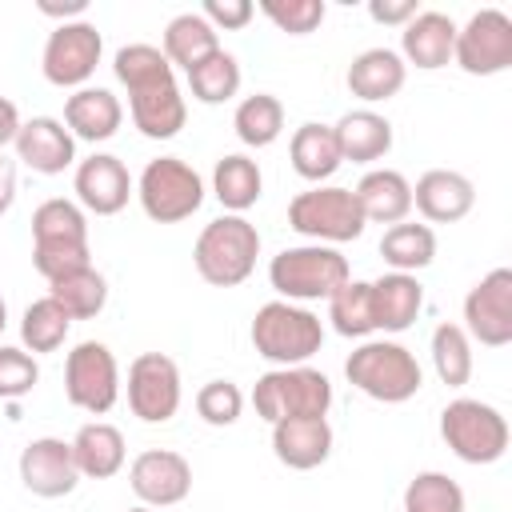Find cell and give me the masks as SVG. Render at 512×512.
Segmentation results:
<instances>
[{"label":"cell","instance_id":"1","mask_svg":"<svg viewBox=\"0 0 512 512\" xmlns=\"http://www.w3.org/2000/svg\"><path fill=\"white\" fill-rule=\"evenodd\" d=\"M32 264L48 284L92 264L88 212L76 200L52 196L32 212Z\"/></svg>","mask_w":512,"mask_h":512},{"label":"cell","instance_id":"2","mask_svg":"<svg viewBox=\"0 0 512 512\" xmlns=\"http://www.w3.org/2000/svg\"><path fill=\"white\" fill-rule=\"evenodd\" d=\"M256 256H260V232L248 216H216L200 228L196 244H192V264L200 272L204 284L212 288H236L256 272Z\"/></svg>","mask_w":512,"mask_h":512},{"label":"cell","instance_id":"3","mask_svg":"<svg viewBox=\"0 0 512 512\" xmlns=\"http://www.w3.org/2000/svg\"><path fill=\"white\" fill-rule=\"evenodd\" d=\"M248 340H252L256 356H264L268 364L292 368V364H308L324 348V324L304 304L268 300V304L256 308Z\"/></svg>","mask_w":512,"mask_h":512},{"label":"cell","instance_id":"4","mask_svg":"<svg viewBox=\"0 0 512 512\" xmlns=\"http://www.w3.org/2000/svg\"><path fill=\"white\" fill-rule=\"evenodd\" d=\"M344 376L376 404H404L424 388L420 360L396 340H360V348L344 360Z\"/></svg>","mask_w":512,"mask_h":512},{"label":"cell","instance_id":"5","mask_svg":"<svg viewBox=\"0 0 512 512\" xmlns=\"http://www.w3.org/2000/svg\"><path fill=\"white\" fill-rule=\"evenodd\" d=\"M348 280H352L348 256L328 244H292V248H280L268 264V284L288 304L328 300Z\"/></svg>","mask_w":512,"mask_h":512},{"label":"cell","instance_id":"6","mask_svg":"<svg viewBox=\"0 0 512 512\" xmlns=\"http://www.w3.org/2000/svg\"><path fill=\"white\" fill-rule=\"evenodd\" d=\"M288 224L292 232L308 236V244H328V248L360 240L368 228L356 192L340 184H312L308 192H296L288 200Z\"/></svg>","mask_w":512,"mask_h":512},{"label":"cell","instance_id":"7","mask_svg":"<svg viewBox=\"0 0 512 512\" xmlns=\"http://www.w3.org/2000/svg\"><path fill=\"white\" fill-rule=\"evenodd\" d=\"M440 440L464 464H496L508 452L512 432H508V420L496 404L456 396L440 412Z\"/></svg>","mask_w":512,"mask_h":512},{"label":"cell","instance_id":"8","mask_svg":"<svg viewBox=\"0 0 512 512\" xmlns=\"http://www.w3.org/2000/svg\"><path fill=\"white\" fill-rule=\"evenodd\" d=\"M252 408L260 420H296V416H328L332 408V380L320 368L292 364V368H272L256 380L252 388Z\"/></svg>","mask_w":512,"mask_h":512},{"label":"cell","instance_id":"9","mask_svg":"<svg viewBox=\"0 0 512 512\" xmlns=\"http://www.w3.org/2000/svg\"><path fill=\"white\" fill-rule=\"evenodd\" d=\"M136 200L148 220L156 224H180L200 212L204 204V180L200 172L180 156H156L144 164L136 180Z\"/></svg>","mask_w":512,"mask_h":512},{"label":"cell","instance_id":"10","mask_svg":"<svg viewBox=\"0 0 512 512\" xmlns=\"http://www.w3.org/2000/svg\"><path fill=\"white\" fill-rule=\"evenodd\" d=\"M64 396L88 416H104L120 400V364L108 344L80 340L64 360Z\"/></svg>","mask_w":512,"mask_h":512},{"label":"cell","instance_id":"11","mask_svg":"<svg viewBox=\"0 0 512 512\" xmlns=\"http://www.w3.org/2000/svg\"><path fill=\"white\" fill-rule=\"evenodd\" d=\"M452 64L468 76H500L512 68V16L500 8H480L456 28Z\"/></svg>","mask_w":512,"mask_h":512},{"label":"cell","instance_id":"12","mask_svg":"<svg viewBox=\"0 0 512 512\" xmlns=\"http://www.w3.org/2000/svg\"><path fill=\"white\" fill-rule=\"evenodd\" d=\"M104 56V36L92 20L56 24L40 52V72L56 88H88L96 64Z\"/></svg>","mask_w":512,"mask_h":512},{"label":"cell","instance_id":"13","mask_svg":"<svg viewBox=\"0 0 512 512\" xmlns=\"http://www.w3.org/2000/svg\"><path fill=\"white\" fill-rule=\"evenodd\" d=\"M128 408L144 424H168L180 412L184 388H180V368L164 352H140L128 364Z\"/></svg>","mask_w":512,"mask_h":512},{"label":"cell","instance_id":"14","mask_svg":"<svg viewBox=\"0 0 512 512\" xmlns=\"http://www.w3.org/2000/svg\"><path fill=\"white\" fill-rule=\"evenodd\" d=\"M460 328L484 348L512 344V268H492L468 288Z\"/></svg>","mask_w":512,"mask_h":512},{"label":"cell","instance_id":"15","mask_svg":"<svg viewBox=\"0 0 512 512\" xmlns=\"http://www.w3.org/2000/svg\"><path fill=\"white\" fill-rule=\"evenodd\" d=\"M128 488L144 508L184 504L192 492V464L172 448H148L128 464Z\"/></svg>","mask_w":512,"mask_h":512},{"label":"cell","instance_id":"16","mask_svg":"<svg viewBox=\"0 0 512 512\" xmlns=\"http://www.w3.org/2000/svg\"><path fill=\"white\" fill-rule=\"evenodd\" d=\"M20 484L40 496V500H60L68 492H76L80 484V468H76V456H72V440H60V436H36L24 444L20 460Z\"/></svg>","mask_w":512,"mask_h":512},{"label":"cell","instance_id":"17","mask_svg":"<svg viewBox=\"0 0 512 512\" xmlns=\"http://www.w3.org/2000/svg\"><path fill=\"white\" fill-rule=\"evenodd\" d=\"M72 192H76V204L92 216H116L128 208V200L136 196V180L128 176L124 160L112 156V152H92L88 160L76 164V176H72Z\"/></svg>","mask_w":512,"mask_h":512},{"label":"cell","instance_id":"18","mask_svg":"<svg viewBox=\"0 0 512 512\" xmlns=\"http://www.w3.org/2000/svg\"><path fill=\"white\" fill-rule=\"evenodd\" d=\"M12 148H16V160L24 168L40 172V176H60L64 168L76 164V140L64 128V120H56V116L24 120L16 140H12Z\"/></svg>","mask_w":512,"mask_h":512},{"label":"cell","instance_id":"19","mask_svg":"<svg viewBox=\"0 0 512 512\" xmlns=\"http://www.w3.org/2000/svg\"><path fill=\"white\" fill-rule=\"evenodd\" d=\"M476 204V188L464 172L456 168H428L416 184H412V208L432 224H456L472 212Z\"/></svg>","mask_w":512,"mask_h":512},{"label":"cell","instance_id":"20","mask_svg":"<svg viewBox=\"0 0 512 512\" xmlns=\"http://www.w3.org/2000/svg\"><path fill=\"white\" fill-rule=\"evenodd\" d=\"M332 424L328 416H296L272 424V456L292 472H312L332 456Z\"/></svg>","mask_w":512,"mask_h":512},{"label":"cell","instance_id":"21","mask_svg":"<svg viewBox=\"0 0 512 512\" xmlns=\"http://www.w3.org/2000/svg\"><path fill=\"white\" fill-rule=\"evenodd\" d=\"M452 44H456V20L420 8L400 32V60L420 72H436L452 64Z\"/></svg>","mask_w":512,"mask_h":512},{"label":"cell","instance_id":"22","mask_svg":"<svg viewBox=\"0 0 512 512\" xmlns=\"http://www.w3.org/2000/svg\"><path fill=\"white\" fill-rule=\"evenodd\" d=\"M124 124V104L120 96H112L108 88H76L68 100H64V128L72 132V140H88V144H100V140H112Z\"/></svg>","mask_w":512,"mask_h":512},{"label":"cell","instance_id":"23","mask_svg":"<svg viewBox=\"0 0 512 512\" xmlns=\"http://www.w3.org/2000/svg\"><path fill=\"white\" fill-rule=\"evenodd\" d=\"M128 116H132V124H136L140 136H148V140H172L188 124V100H184L180 84L168 80V84L132 92L128 96Z\"/></svg>","mask_w":512,"mask_h":512},{"label":"cell","instance_id":"24","mask_svg":"<svg viewBox=\"0 0 512 512\" xmlns=\"http://www.w3.org/2000/svg\"><path fill=\"white\" fill-rule=\"evenodd\" d=\"M408 80V64L400 60L396 48H364L352 64H348V92L364 104H380V100H392Z\"/></svg>","mask_w":512,"mask_h":512},{"label":"cell","instance_id":"25","mask_svg":"<svg viewBox=\"0 0 512 512\" xmlns=\"http://www.w3.org/2000/svg\"><path fill=\"white\" fill-rule=\"evenodd\" d=\"M352 192H356V204H360V212H364L368 224H388L392 228V224L408 220V212H412V184L396 168H372V172H364Z\"/></svg>","mask_w":512,"mask_h":512},{"label":"cell","instance_id":"26","mask_svg":"<svg viewBox=\"0 0 512 512\" xmlns=\"http://www.w3.org/2000/svg\"><path fill=\"white\" fill-rule=\"evenodd\" d=\"M336 148H340V160H352V164H376L392 152V124L388 116L372 112V108H352L344 112L336 124Z\"/></svg>","mask_w":512,"mask_h":512},{"label":"cell","instance_id":"27","mask_svg":"<svg viewBox=\"0 0 512 512\" xmlns=\"http://www.w3.org/2000/svg\"><path fill=\"white\" fill-rule=\"evenodd\" d=\"M372 284V312H376V332H404L416 324L424 308V284L412 272H384Z\"/></svg>","mask_w":512,"mask_h":512},{"label":"cell","instance_id":"28","mask_svg":"<svg viewBox=\"0 0 512 512\" xmlns=\"http://www.w3.org/2000/svg\"><path fill=\"white\" fill-rule=\"evenodd\" d=\"M72 456H76L80 476H88V480H112L124 468V460H128L124 432L116 424H108V420H92V424H84L72 436Z\"/></svg>","mask_w":512,"mask_h":512},{"label":"cell","instance_id":"29","mask_svg":"<svg viewBox=\"0 0 512 512\" xmlns=\"http://www.w3.org/2000/svg\"><path fill=\"white\" fill-rule=\"evenodd\" d=\"M288 160H292V172L308 184H324L336 176V168L344 164L340 160V148H336V132L332 124H300L288 140Z\"/></svg>","mask_w":512,"mask_h":512},{"label":"cell","instance_id":"30","mask_svg":"<svg viewBox=\"0 0 512 512\" xmlns=\"http://www.w3.org/2000/svg\"><path fill=\"white\" fill-rule=\"evenodd\" d=\"M212 196L224 204V212L244 216L260 196H264V172L252 156L244 152H228L216 160L212 168Z\"/></svg>","mask_w":512,"mask_h":512},{"label":"cell","instance_id":"31","mask_svg":"<svg viewBox=\"0 0 512 512\" xmlns=\"http://www.w3.org/2000/svg\"><path fill=\"white\" fill-rule=\"evenodd\" d=\"M220 48V32L200 16V12H180L164 24V44L160 52L168 56L172 68H196L200 60H208Z\"/></svg>","mask_w":512,"mask_h":512},{"label":"cell","instance_id":"32","mask_svg":"<svg viewBox=\"0 0 512 512\" xmlns=\"http://www.w3.org/2000/svg\"><path fill=\"white\" fill-rule=\"evenodd\" d=\"M380 256L388 264V272H420L436 260V232L428 224L416 220H400L392 228H384L380 236Z\"/></svg>","mask_w":512,"mask_h":512},{"label":"cell","instance_id":"33","mask_svg":"<svg viewBox=\"0 0 512 512\" xmlns=\"http://www.w3.org/2000/svg\"><path fill=\"white\" fill-rule=\"evenodd\" d=\"M232 128L240 136V144L248 148H268L280 140L284 132V104L272 96V92H252L236 104L232 112Z\"/></svg>","mask_w":512,"mask_h":512},{"label":"cell","instance_id":"34","mask_svg":"<svg viewBox=\"0 0 512 512\" xmlns=\"http://www.w3.org/2000/svg\"><path fill=\"white\" fill-rule=\"evenodd\" d=\"M48 296L68 312V320H92L108 304V280H104V272H96L88 264L80 272H68L60 280H52L48 284Z\"/></svg>","mask_w":512,"mask_h":512},{"label":"cell","instance_id":"35","mask_svg":"<svg viewBox=\"0 0 512 512\" xmlns=\"http://www.w3.org/2000/svg\"><path fill=\"white\" fill-rule=\"evenodd\" d=\"M328 320L332 332L348 340H368L376 332V312H372V284L368 280H348L328 296Z\"/></svg>","mask_w":512,"mask_h":512},{"label":"cell","instance_id":"36","mask_svg":"<svg viewBox=\"0 0 512 512\" xmlns=\"http://www.w3.org/2000/svg\"><path fill=\"white\" fill-rule=\"evenodd\" d=\"M112 72H116V80L128 88V96L176 80V68L168 64V56H164L156 44H124V48L112 56Z\"/></svg>","mask_w":512,"mask_h":512},{"label":"cell","instance_id":"37","mask_svg":"<svg viewBox=\"0 0 512 512\" xmlns=\"http://www.w3.org/2000/svg\"><path fill=\"white\" fill-rule=\"evenodd\" d=\"M68 328H72L68 312H64L52 296H40V300H32V304L24 308V316H20V344H24V352L44 356V352L64 348Z\"/></svg>","mask_w":512,"mask_h":512},{"label":"cell","instance_id":"38","mask_svg":"<svg viewBox=\"0 0 512 512\" xmlns=\"http://www.w3.org/2000/svg\"><path fill=\"white\" fill-rule=\"evenodd\" d=\"M184 76H188L192 100H200V104H228L240 92V80H244L240 76V60L232 52H224V48H216L208 60H200Z\"/></svg>","mask_w":512,"mask_h":512},{"label":"cell","instance_id":"39","mask_svg":"<svg viewBox=\"0 0 512 512\" xmlns=\"http://www.w3.org/2000/svg\"><path fill=\"white\" fill-rule=\"evenodd\" d=\"M428 352H432V368H436L440 384L464 388L472 380V340H468V332L460 324H448V320L436 324Z\"/></svg>","mask_w":512,"mask_h":512},{"label":"cell","instance_id":"40","mask_svg":"<svg viewBox=\"0 0 512 512\" xmlns=\"http://www.w3.org/2000/svg\"><path fill=\"white\" fill-rule=\"evenodd\" d=\"M404 512H468L464 488L448 472H416L404 488Z\"/></svg>","mask_w":512,"mask_h":512},{"label":"cell","instance_id":"41","mask_svg":"<svg viewBox=\"0 0 512 512\" xmlns=\"http://www.w3.org/2000/svg\"><path fill=\"white\" fill-rule=\"evenodd\" d=\"M196 416L212 428H232L244 416V392L232 380H208L196 392Z\"/></svg>","mask_w":512,"mask_h":512},{"label":"cell","instance_id":"42","mask_svg":"<svg viewBox=\"0 0 512 512\" xmlns=\"http://www.w3.org/2000/svg\"><path fill=\"white\" fill-rule=\"evenodd\" d=\"M260 12L288 36H308L324 24L328 4L324 0H260Z\"/></svg>","mask_w":512,"mask_h":512},{"label":"cell","instance_id":"43","mask_svg":"<svg viewBox=\"0 0 512 512\" xmlns=\"http://www.w3.org/2000/svg\"><path fill=\"white\" fill-rule=\"evenodd\" d=\"M40 380V364L32 352L24 348H8L0 344V400H20L36 388Z\"/></svg>","mask_w":512,"mask_h":512},{"label":"cell","instance_id":"44","mask_svg":"<svg viewBox=\"0 0 512 512\" xmlns=\"http://www.w3.org/2000/svg\"><path fill=\"white\" fill-rule=\"evenodd\" d=\"M200 16H204L216 32H240V28L252 24L256 4H252V0H204Z\"/></svg>","mask_w":512,"mask_h":512},{"label":"cell","instance_id":"45","mask_svg":"<svg viewBox=\"0 0 512 512\" xmlns=\"http://www.w3.org/2000/svg\"><path fill=\"white\" fill-rule=\"evenodd\" d=\"M416 12H420V4H416V0H368V16H372L376 24L404 28Z\"/></svg>","mask_w":512,"mask_h":512},{"label":"cell","instance_id":"46","mask_svg":"<svg viewBox=\"0 0 512 512\" xmlns=\"http://www.w3.org/2000/svg\"><path fill=\"white\" fill-rule=\"evenodd\" d=\"M40 16H52L60 24H72V20H84L88 12V0H36Z\"/></svg>","mask_w":512,"mask_h":512},{"label":"cell","instance_id":"47","mask_svg":"<svg viewBox=\"0 0 512 512\" xmlns=\"http://www.w3.org/2000/svg\"><path fill=\"white\" fill-rule=\"evenodd\" d=\"M20 124H24V120H20V112H16V104H12L8 96H0V152H4V148H8L12 140H16V132H20Z\"/></svg>","mask_w":512,"mask_h":512},{"label":"cell","instance_id":"48","mask_svg":"<svg viewBox=\"0 0 512 512\" xmlns=\"http://www.w3.org/2000/svg\"><path fill=\"white\" fill-rule=\"evenodd\" d=\"M16 204V160H8L0 152V216Z\"/></svg>","mask_w":512,"mask_h":512},{"label":"cell","instance_id":"49","mask_svg":"<svg viewBox=\"0 0 512 512\" xmlns=\"http://www.w3.org/2000/svg\"><path fill=\"white\" fill-rule=\"evenodd\" d=\"M4 328H8V304H4V296H0V336H4Z\"/></svg>","mask_w":512,"mask_h":512},{"label":"cell","instance_id":"50","mask_svg":"<svg viewBox=\"0 0 512 512\" xmlns=\"http://www.w3.org/2000/svg\"><path fill=\"white\" fill-rule=\"evenodd\" d=\"M128 512H156V508H144V504H136V508H128Z\"/></svg>","mask_w":512,"mask_h":512}]
</instances>
